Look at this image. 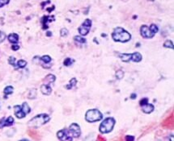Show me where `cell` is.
<instances>
[{
	"mask_svg": "<svg viewBox=\"0 0 174 141\" xmlns=\"http://www.w3.org/2000/svg\"><path fill=\"white\" fill-rule=\"evenodd\" d=\"M112 38L116 42L126 43L131 40V35L124 28H122L121 27H117L113 30L112 33Z\"/></svg>",
	"mask_w": 174,
	"mask_h": 141,
	"instance_id": "1",
	"label": "cell"
},
{
	"mask_svg": "<svg viewBox=\"0 0 174 141\" xmlns=\"http://www.w3.org/2000/svg\"><path fill=\"white\" fill-rule=\"evenodd\" d=\"M49 120H50V117L49 115L46 114H41V115H36L32 119H30L28 125L29 127L37 128V127H41L44 124H47Z\"/></svg>",
	"mask_w": 174,
	"mask_h": 141,
	"instance_id": "2",
	"label": "cell"
},
{
	"mask_svg": "<svg viewBox=\"0 0 174 141\" xmlns=\"http://www.w3.org/2000/svg\"><path fill=\"white\" fill-rule=\"evenodd\" d=\"M115 125V119L113 118H105L100 125V132L102 134H106L112 132Z\"/></svg>",
	"mask_w": 174,
	"mask_h": 141,
	"instance_id": "3",
	"label": "cell"
},
{
	"mask_svg": "<svg viewBox=\"0 0 174 141\" xmlns=\"http://www.w3.org/2000/svg\"><path fill=\"white\" fill-rule=\"evenodd\" d=\"M103 117V115L101 111L97 109L88 110L85 115V119L88 123H95L97 121H100Z\"/></svg>",
	"mask_w": 174,
	"mask_h": 141,
	"instance_id": "4",
	"label": "cell"
},
{
	"mask_svg": "<svg viewBox=\"0 0 174 141\" xmlns=\"http://www.w3.org/2000/svg\"><path fill=\"white\" fill-rule=\"evenodd\" d=\"M92 25H93V22H92V20L90 19L85 20L84 23L81 24V26L79 28V33L81 36H87L88 34V32H90Z\"/></svg>",
	"mask_w": 174,
	"mask_h": 141,
	"instance_id": "5",
	"label": "cell"
},
{
	"mask_svg": "<svg viewBox=\"0 0 174 141\" xmlns=\"http://www.w3.org/2000/svg\"><path fill=\"white\" fill-rule=\"evenodd\" d=\"M140 106L142 107V111L146 114H150L154 110V106L152 104L148 103V98H142L139 102Z\"/></svg>",
	"mask_w": 174,
	"mask_h": 141,
	"instance_id": "6",
	"label": "cell"
},
{
	"mask_svg": "<svg viewBox=\"0 0 174 141\" xmlns=\"http://www.w3.org/2000/svg\"><path fill=\"white\" fill-rule=\"evenodd\" d=\"M68 132L69 134L71 135L72 137L74 138H78L81 135V131H80V127L77 124H72L69 127L68 129Z\"/></svg>",
	"mask_w": 174,
	"mask_h": 141,
	"instance_id": "7",
	"label": "cell"
},
{
	"mask_svg": "<svg viewBox=\"0 0 174 141\" xmlns=\"http://www.w3.org/2000/svg\"><path fill=\"white\" fill-rule=\"evenodd\" d=\"M58 138L60 140V141H72L73 137L71 135H70L68 131L66 129L61 130L57 133Z\"/></svg>",
	"mask_w": 174,
	"mask_h": 141,
	"instance_id": "8",
	"label": "cell"
},
{
	"mask_svg": "<svg viewBox=\"0 0 174 141\" xmlns=\"http://www.w3.org/2000/svg\"><path fill=\"white\" fill-rule=\"evenodd\" d=\"M140 34L142 37L145 38V39H151L155 36V34L151 32L149 27L147 26V25H142L140 28Z\"/></svg>",
	"mask_w": 174,
	"mask_h": 141,
	"instance_id": "9",
	"label": "cell"
},
{
	"mask_svg": "<svg viewBox=\"0 0 174 141\" xmlns=\"http://www.w3.org/2000/svg\"><path fill=\"white\" fill-rule=\"evenodd\" d=\"M13 124H14V118L12 116H9L8 118H3L0 120V128L12 126Z\"/></svg>",
	"mask_w": 174,
	"mask_h": 141,
	"instance_id": "10",
	"label": "cell"
},
{
	"mask_svg": "<svg viewBox=\"0 0 174 141\" xmlns=\"http://www.w3.org/2000/svg\"><path fill=\"white\" fill-rule=\"evenodd\" d=\"M54 20V16L53 15H45L43 17L41 18V22L42 23V28L43 29H47L49 28L48 26V23H50V22H53Z\"/></svg>",
	"mask_w": 174,
	"mask_h": 141,
	"instance_id": "11",
	"label": "cell"
},
{
	"mask_svg": "<svg viewBox=\"0 0 174 141\" xmlns=\"http://www.w3.org/2000/svg\"><path fill=\"white\" fill-rule=\"evenodd\" d=\"M162 126L165 128H169V129L173 128V114H172L169 117H168L163 122Z\"/></svg>",
	"mask_w": 174,
	"mask_h": 141,
	"instance_id": "12",
	"label": "cell"
},
{
	"mask_svg": "<svg viewBox=\"0 0 174 141\" xmlns=\"http://www.w3.org/2000/svg\"><path fill=\"white\" fill-rule=\"evenodd\" d=\"M15 110V115L18 118H23L25 117V113L23 112V109H22V107L19 106V105H16L14 107Z\"/></svg>",
	"mask_w": 174,
	"mask_h": 141,
	"instance_id": "13",
	"label": "cell"
},
{
	"mask_svg": "<svg viewBox=\"0 0 174 141\" xmlns=\"http://www.w3.org/2000/svg\"><path fill=\"white\" fill-rule=\"evenodd\" d=\"M41 91L43 94L49 95L52 93V88L50 87L49 85L43 84V85H41Z\"/></svg>",
	"mask_w": 174,
	"mask_h": 141,
	"instance_id": "14",
	"label": "cell"
},
{
	"mask_svg": "<svg viewBox=\"0 0 174 141\" xmlns=\"http://www.w3.org/2000/svg\"><path fill=\"white\" fill-rule=\"evenodd\" d=\"M7 39H8V41L10 43L13 44H17L19 42V36L16 33H12V34L8 35L7 36Z\"/></svg>",
	"mask_w": 174,
	"mask_h": 141,
	"instance_id": "15",
	"label": "cell"
},
{
	"mask_svg": "<svg viewBox=\"0 0 174 141\" xmlns=\"http://www.w3.org/2000/svg\"><path fill=\"white\" fill-rule=\"evenodd\" d=\"M56 80V77L54 74H48L44 78L43 81L45 82L44 84H47V85H49V84L54 83Z\"/></svg>",
	"mask_w": 174,
	"mask_h": 141,
	"instance_id": "16",
	"label": "cell"
},
{
	"mask_svg": "<svg viewBox=\"0 0 174 141\" xmlns=\"http://www.w3.org/2000/svg\"><path fill=\"white\" fill-rule=\"evenodd\" d=\"M142 59V56L139 52H136L131 53V60L134 61V62H140Z\"/></svg>",
	"mask_w": 174,
	"mask_h": 141,
	"instance_id": "17",
	"label": "cell"
},
{
	"mask_svg": "<svg viewBox=\"0 0 174 141\" xmlns=\"http://www.w3.org/2000/svg\"><path fill=\"white\" fill-rule=\"evenodd\" d=\"M131 53H120L119 54V58L124 61V62H129L131 61Z\"/></svg>",
	"mask_w": 174,
	"mask_h": 141,
	"instance_id": "18",
	"label": "cell"
},
{
	"mask_svg": "<svg viewBox=\"0 0 174 141\" xmlns=\"http://www.w3.org/2000/svg\"><path fill=\"white\" fill-rule=\"evenodd\" d=\"M76 84H77V79L76 78H72L70 80L69 83L67 84V86H66V88L67 89H72L73 87L76 86Z\"/></svg>",
	"mask_w": 174,
	"mask_h": 141,
	"instance_id": "19",
	"label": "cell"
},
{
	"mask_svg": "<svg viewBox=\"0 0 174 141\" xmlns=\"http://www.w3.org/2000/svg\"><path fill=\"white\" fill-rule=\"evenodd\" d=\"M39 59H40L41 61L43 62V64H49L52 61V58L50 57L49 55H44V56H42V57L39 58ZM43 64H42V65H43Z\"/></svg>",
	"mask_w": 174,
	"mask_h": 141,
	"instance_id": "20",
	"label": "cell"
},
{
	"mask_svg": "<svg viewBox=\"0 0 174 141\" xmlns=\"http://www.w3.org/2000/svg\"><path fill=\"white\" fill-rule=\"evenodd\" d=\"M16 65V69H23L24 67L27 65V61L24 60H19L17 61V63L15 64Z\"/></svg>",
	"mask_w": 174,
	"mask_h": 141,
	"instance_id": "21",
	"label": "cell"
},
{
	"mask_svg": "<svg viewBox=\"0 0 174 141\" xmlns=\"http://www.w3.org/2000/svg\"><path fill=\"white\" fill-rule=\"evenodd\" d=\"M14 92V88L11 86H8L5 87L4 89V94H5V98H7V96L9 94H12Z\"/></svg>",
	"mask_w": 174,
	"mask_h": 141,
	"instance_id": "22",
	"label": "cell"
},
{
	"mask_svg": "<svg viewBox=\"0 0 174 141\" xmlns=\"http://www.w3.org/2000/svg\"><path fill=\"white\" fill-rule=\"evenodd\" d=\"M74 62H75V60H74V59H72V58L67 57V58H66L65 60H64L63 65H65V66H70V65H72Z\"/></svg>",
	"mask_w": 174,
	"mask_h": 141,
	"instance_id": "23",
	"label": "cell"
},
{
	"mask_svg": "<svg viewBox=\"0 0 174 141\" xmlns=\"http://www.w3.org/2000/svg\"><path fill=\"white\" fill-rule=\"evenodd\" d=\"M21 107H22V109H23V112L25 113V115H28V114L31 111V109H30V107H29V106L28 105L27 102H23Z\"/></svg>",
	"mask_w": 174,
	"mask_h": 141,
	"instance_id": "24",
	"label": "cell"
},
{
	"mask_svg": "<svg viewBox=\"0 0 174 141\" xmlns=\"http://www.w3.org/2000/svg\"><path fill=\"white\" fill-rule=\"evenodd\" d=\"M74 40L76 42H78L79 44H85L87 42V40L84 37H82V36H76L75 37H74Z\"/></svg>",
	"mask_w": 174,
	"mask_h": 141,
	"instance_id": "25",
	"label": "cell"
},
{
	"mask_svg": "<svg viewBox=\"0 0 174 141\" xmlns=\"http://www.w3.org/2000/svg\"><path fill=\"white\" fill-rule=\"evenodd\" d=\"M124 75H125L124 71H122V69H119V70H117V71L116 72V73H115L116 78L117 79H118V80H121V79H122V78H124Z\"/></svg>",
	"mask_w": 174,
	"mask_h": 141,
	"instance_id": "26",
	"label": "cell"
},
{
	"mask_svg": "<svg viewBox=\"0 0 174 141\" xmlns=\"http://www.w3.org/2000/svg\"><path fill=\"white\" fill-rule=\"evenodd\" d=\"M164 48H167V49H173V41L170 40H167L164 43Z\"/></svg>",
	"mask_w": 174,
	"mask_h": 141,
	"instance_id": "27",
	"label": "cell"
},
{
	"mask_svg": "<svg viewBox=\"0 0 174 141\" xmlns=\"http://www.w3.org/2000/svg\"><path fill=\"white\" fill-rule=\"evenodd\" d=\"M149 28H150V30L151 31V32H152V33H154L155 35L156 34L157 32H158V31H159V28H158V26H157V25H156V24H154V23H152V24H151V25H150Z\"/></svg>",
	"mask_w": 174,
	"mask_h": 141,
	"instance_id": "28",
	"label": "cell"
},
{
	"mask_svg": "<svg viewBox=\"0 0 174 141\" xmlns=\"http://www.w3.org/2000/svg\"><path fill=\"white\" fill-rule=\"evenodd\" d=\"M37 97V89H32L30 90L29 94V99H33Z\"/></svg>",
	"mask_w": 174,
	"mask_h": 141,
	"instance_id": "29",
	"label": "cell"
},
{
	"mask_svg": "<svg viewBox=\"0 0 174 141\" xmlns=\"http://www.w3.org/2000/svg\"><path fill=\"white\" fill-rule=\"evenodd\" d=\"M60 35H61L62 37H66L68 36V30L66 28H62L61 31H60Z\"/></svg>",
	"mask_w": 174,
	"mask_h": 141,
	"instance_id": "30",
	"label": "cell"
},
{
	"mask_svg": "<svg viewBox=\"0 0 174 141\" xmlns=\"http://www.w3.org/2000/svg\"><path fill=\"white\" fill-rule=\"evenodd\" d=\"M8 62L12 66H15V58L14 57H10L8 59Z\"/></svg>",
	"mask_w": 174,
	"mask_h": 141,
	"instance_id": "31",
	"label": "cell"
},
{
	"mask_svg": "<svg viewBox=\"0 0 174 141\" xmlns=\"http://www.w3.org/2000/svg\"><path fill=\"white\" fill-rule=\"evenodd\" d=\"M5 39H6V34L2 31H0V44L3 43Z\"/></svg>",
	"mask_w": 174,
	"mask_h": 141,
	"instance_id": "32",
	"label": "cell"
},
{
	"mask_svg": "<svg viewBox=\"0 0 174 141\" xmlns=\"http://www.w3.org/2000/svg\"><path fill=\"white\" fill-rule=\"evenodd\" d=\"M9 2H10V0H0V7L8 4Z\"/></svg>",
	"mask_w": 174,
	"mask_h": 141,
	"instance_id": "33",
	"label": "cell"
},
{
	"mask_svg": "<svg viewBox=\"0 0 174 141\" xmlns=\"http://www.w3.org/2000/svg\"><path fill=\"white\" fill-rule=\"evenodd\" d=\"M126 141H134V137L132 135H126Z\"/></svg>",
	"mask_w": 174,
	"mask_h": 141,
	"instance_id": "34",
	"label": "cell"
},
{
	"mask_svg": "<svg viewBox=\"0 0 174 141\" xmlns=\"http://www.w3.org/2000/svg\"><path fill=\"white\" fill-rule=\"evenodd\" d=\"M12 49L14 50V51H17L18 49H20V46L18 44H13L12 46Z\"/></svg>",
	"mask_w": 174,
	"mask_h": 141,
	"instance_id": "35",
	"label": "cell"
},
{
	"mask_svg": "<svg viewBox=\"0 0 174 141\" xmlns=\"http://www.w3.org/2000/svg\"><path fill=\"white\" fill-rule=\"evenodd\" d=\"M97 141H106L105 138L104 137H102L101 135H98V137H97Z\"/></svg>",
	"mask_w": 174,
	"mask_h": 141,
	"instance_id": "36",
	"label": "cell"
},
{
	"mask_svg": "<svg viewBox=\"0 0 174 141\" xmlns=\"http://www.w3.org/2000/svg\"><path fill=\"white\" fill-rule=\"evenodd\" d=\"M46 36H52V33H51V32H47Z\"/></svg>",
	"mask_w": 174,
	"mask_h": 141,
	"instance_id": "37",
	"label": "cell"
},
{
	"mask_svg": "<svg viewBox=\"0 0 174 141\" xmlns=\"http://www.w3.org/2000/svg\"><path fill=\"white\" fill-rule=\"evenodd\" d=\"M134 96H135V94H134L131 95V98H135V97H134Z\"/></svg>",
	"mask_w": 174,
	"mask_h": 141,
	"instance_id": "38",
	"label": "cell"
},
{
	"mask_svg": "<svg viewBox=\"0 0 174 141\" xmlns=\"http://www.w3.org/2000/svg\"><path fill=\"white\" fill-rule=\"evenodd\" d=\"M20 141H29V140H25V139H23V140H20Z\"/></svg>",
	"mask_w": 174,
	"mask_h": 141,
	"instance_id": "39",
	"label": "cell"
},
{
	"mask_svg": "<svg viewBox=\"0 0 174 141\" xmlns=\"http://www.w3.org/2000/svg\"><path fill=\"white\" fill-rule=\"evenodd\" d=\"M148 1H151V2H154L155 0H148Z\"/></svg>",
	"mask_w": 174,
	"mask_h": 141,
	"instance_id": "40",
	"label": "cell"
}]
</instances>
